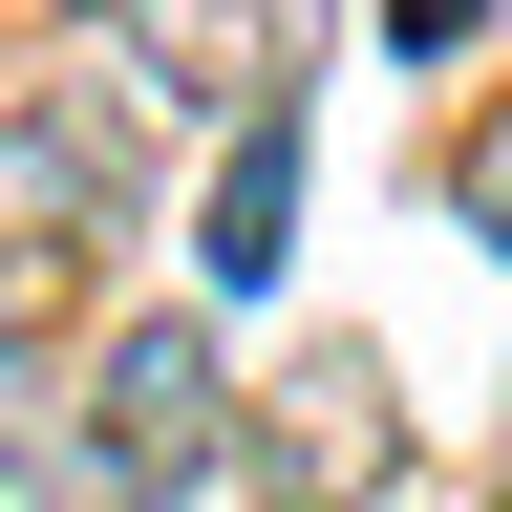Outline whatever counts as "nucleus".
I'll use <instances>...</instances> for the list:
<instances>
[{"label":"nucleus","instance_id":"f257e3e1","mask_svg":"<svg viewBox=\"0 0 512 512\" xmlns=\"http://www.w3.org/2000/svg\"><path fill=\"white\" fill-rule=\"evenodd\" d=\"M64 448L107 470V512H192V491L235 470V363H214V320H107Z\"/></svg>","mask_w":512,"mask_h":512},{"label":"nucleus","instance_id":"f03ea898","mask_svg":"<svg viewBox=\"0 0 512 512\" xmlns=\"http://www.w3.org/2000/svg\"><path fill=\"white\" fill-rule=\"evenodd\" d=\"M299 43H320V0H107V107H150V128H192V107H278L299 86Z\"/></svg>","mask_w":512,"mask_h":512},{"label":"nucleus","instance_id":"7ed1b4c3","mask_svg":"<svg viewBox=\"0 0 512 512\" xmlns=\"http://www.w3.org/2000/svg\"><path fill=\"white\" fill-rule=\"evenodd\" d=\"M278 235H299V107H235V171H214V214H192V278L278 299Z\"/></svg>","mask_w":512,"mask_h":512},{"label":"nucleus","instance_id":"20e7f679","mask_svg":"<svg viewBox=\"0 0 512 512\" xmlns=\"http://www.w3.org/2000/svg\"><path fill=\"white\" fill-rule=\"evenodd\" d=\"M278 491H384V363L363 342H320L299 384H278V448H256Z\"/></svg>","mask_w":512,"mask_h":512},{"label":"nucleus","instance_id":"39448f33","mask_svg":"<svg viewBox=\"0 0 512 512\" xmlns=\"http://www.w3.org/2000/svg\"><path fill=\"white\" fill-rule=\"evenodd\" d=\"M384 43H427V64H448V43H470V0H384Z\"/></svg>","mask_w":512,"mask_h":512}]
</instances>
